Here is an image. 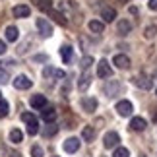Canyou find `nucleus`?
<instances>
[{
	"mask_svg": "<svg viewBox=\"0 0 157 157\" xmlns=\"http://www.w3.org/2000/svg\"><path fill=\"white\" fill-rule=\"evenodd\" d=\"M17 37H20V31H17V27H14V25H8V27H6V39H8L10 43L17 41Z\"/></svg>",
	"mask_w": 157,
	"mask_h": 157,
	"instance_id": "17",
	"label": "nucleus"
},
{
	"mask_svg": "<svg viewBox=\"0 0 157 157\" xmlns=\"http://www.w3.org/2000/svg\"><path fill=\"white\" fill-rule=\"evenodd\" d=\"M82 107H83V111H87V113H95V109H97V99L95 97H83L82 99Z\"/></svg>",
	"mask_w": 157,
	"mask_h": 157,
	"instance_id": "11",
	"label": "nucleus"
},
{
	"mask_svg": "<svg viewBox=\"0 0 157 157\" xmlns=\"http://www.w3.org/2000/svg\"><path fill=\"white\" fill-rule=\"evenodd\" d=\"M155 33H157V25H153V23L144 29V35H146V39H153V37H155Z\"/></svg>",
	"mask_w": 157,
	"mask_h": 157,
	"instance_id": "25",
	"label": "nucleus"
},
{
	"mask_svg": "<svg viewBox=\"0 0 157 157\" xmlns=\"http://www.w3.org/2000/svg\"><path fill=\"white\" fill-rule=\"evenodd\" d=\"M49 14H51V17H52V20L56 21V23H60V25H68V20H66V17H64L62 14H60V12H56V10H51Z\"/></svg>",
	"mask_w": 157,
	"mask_h": 157,
	"instance_id": "21",
	"label": "nucleus"
},
{
	"mask_svg": "<svg viewBox=\"0 0 157 157\" xmlns=\"http://www.w3.org/2000/svg\"><path fill=\"white\" fill-rule=\"evenodd\" d=\"M10 82V76L6 70H0V83H8Z\"/></svg>",
	"mask_w": 157,
	"mask_h": 157,
	"instance_id": "32",
	"label": "nucleus"
},
{
	"mask_svg": "<svg viewBox=\"0 0 157 157\" xmlns=\"http://www.w3.org/2000/svg\"><path fill=\"white\" fill-rule=\"evenodd\" d=\"M82 138L86 142H93L95 140V130H93V126H86V128L82 130Z\"/></svg>",
	"mask_w": 157,
	"mask_h": 157,
	"instance_id": "19",
	"label": "nucleus"
},
{
	"mask_svg": "<svg viewBox=\"0 0 157 157\" xmlns=\"http://www.w3.org/2000/svg\"><path fill=\"white\" fill-rule=\"evenodd\" d=\"M37 8L43 12H51L52 10V0H37Z\"/></svg>",
	"mask_w": 157,
	"mask_h": 157,
	"instance_id": "23",
	"label": "nucleus"
},
{
	"mask_svg": "<svg viewBox=\"0 0 157 157\" xmlns=\"http://www.w3.org/2000/svg\"><path fill=\"white\" fill-rule=\"evenodd\" d=\"M31 155L33 157H43V147H41V146H33L31 147Z\"/></svg>",
	"mask_w": 157,
	"mask_h": 157,
	"instance_id": "31",
	"label": "nucleus"
},
{
	"mask_svg": "<svg viewBox=\"0 0 157 157\" xmlns=\"http://www.w3.org/2000/svg\"><path fill=\"white\" fill-rule=\"evenodd\" d=\"M113 64L117 66V68H120V70H126L130 66V58L126 56V54H117V56L113 58Z\"/></svg>",
	"mask_w": 157,
	"mask_h": 157,
	"instance_id": "9",
	"label": "nucleus"
},
{
	"mask_svg": "<svg viewBox=\"0 0 157 157\" xmlns=\"http://www.w3.org/2000/svg\"><path fill=\"white\" fill-rule=\"evenodd\" d=\"M118 87H120V86H118V82H113V83H109V86L105 87V91H107V95H109V97H113V95H114V91H117Z\"/></svg>",
	"mask_w": 157,
	"mask_h": 157,
	"instance_id": "28",
	"label": "nucleus"
},
{
	"mask_svg": "<svg viewBox=\"0 0 157 157\" xmlns=\"http://www.w3.org/2000/svg\"><path fill=\"white\" fill-rule=\"evenodd\" d=\"M78 149H80V140H78V138H68V140L64 142V151L66 153H76Z\"/></svg>",
	"mask_w": 157,
	"mask_h": 157,
	"instance_id": "8",
	"label": "nucleus"
},
{
	"mask_svg": "<svg viewBox=\"0 0 157 157\" xmlns=\"http://www.w3.org/2000/svg\"><path fill=\"white\" fill-rule=\"evenodd\" d=\"M101 17H103L105 21H114V17H117V10L111 8V6H103V8H101Z\"/></svg>",
	"mask_w": 157,
	"mask_h": 157,
	"instance_id": "13",
	"label": "nucleus"
},
{
	"mask_svg": "<svg viewBox=\"0 0 157 157\" xmlns=\"http://www.w3.org/2000/svg\"><path fill=\"white\" fill-rule=\"evenodd\" d=\"M97 76L103 78V80L113 76V68H111V64H109L107 60H99V64H97Z\"/></svg>",
	"mask_w": 157,
	"mask_h": 157,
	"instance_id": "2",
	"label": "nucleus"
},
{
	"mask_svg": "<svg viewBox=\"0 0 157 157\" xmlns=\"http://www.w3.org/2000/svg\"><path fill=\"white\" fill-rule=\"evenodd\" d=\"M35 60H39V62H45L47 56H45V54H37V56H35Z\"/></svg>",
	"mask_w": 157,
	"mask_h": 157,
	"instance_id": "34",
	"label": "nucleus"
},
{
	"mask_svg": "<svg viewBox=\"0 0 157 157\" xmlns=\"http://www.w3.org/2000/svg\"><path fill=\"white\" fill-rule=\"evenodd\" d=\"M8 111H10V105H8V101L0 99V118H4L6 114H8Z\"/></svg>",
	"mask_w": 157,
	"mask_h": 157,
	"instance_id": "27",
	"label": "nucleus"
},
{
	"mask_svg": "<svg viewBox=\"0 0 157 157\" xmlns=\"http://www.w3.org/2000/svg\"><path fill=\"white\" fill-rule=\"evenodd\" d=\"M130 31H132V25H130V21H128V20H120V21H118V25H117V33L124 37V35H128Z\"/></svg>",
	"mask_w": 157,
	"mask_h": 157,
	"instance_id": "15",
	"label": "nucleus"
},
{
	"mask_svg": "<svg viewBox=\"0 0 157 157\" xmlns=\"http://www.w3.org/2000/svg\"><path fill=\"white\" fill-rule=\"evenodd\" d=\"M29 105L33 109H45L47 107V97L45 95H33V97L29 99Z\"/></svg>",
	"mask_w": 157,
	"mask_h": 157,
	"instance_id": "12",
	"label": "nucleus"
},
{
	"mask_svg": "<svg viewBox=\"0 0 157 157\" xmlns=\"http://www.w3.org/2000/svg\"><path fill=\"white\" fill-rule=\"evenodd\" d=\"M120 2H128V0H120Z\"/></svg>",
	"mask_w": 157,
	"mask_h": 157,
	"instance_id": "37",
	"label": "nucleus"
},
{
	"mask_svg": "<svg viewBox=\"0 0 157 157\" xmlns=\"http://www.w3.org/2000/svg\"><path fill=\"white\" fill-rule=\"evenodd\" d=\"M37 29H39V33L43 35V37H51L52 35V25L45 20V17H39L37 20Z\"/></svg>",
	"mask_w": 157,
	"mask_h": 157,
	"instance_id": "3",
	"label": "nucleus"
},
{
	"mask_svg": "<svg viewBox=\"0 0 157 157\" xmlns=\"http://www.w3.org/2000/svg\"><path fill=\"white\" fill-rule=\"evenodd\" d=\"M0 95H2V93H0ZM0 99H2V97H0Z\"/></svg>",
	"mask_w": 157,
	"mask_h": 157,
	"instance_id": "38",
	"label": "nucleus"
},
{
	"mask_svg": "<svg viewBox=\"0 0 157 157\" xmlns=\"http://www.w3.org/2000/svg\"><path fill=\"white\" fill-rule=\"evenodd\" d=\"M132 83H134L136 87H142V89H151V86H153V82L149 80L147 76H144V74L134 76V78H132Z\"/></svg>",
	"mask_w": 157,
	"mask_h": 157,
	"instance_id": "1",
	"label": "nucleus"
},
{
	"mask_svg": "<svg viewBox=\"0 0 157 157\" xmlns=\"http://www.w3.org/2000/svg\"><path fill=\"white\" fill-rule=\"evenodd\" d=\"M146 126H147V122H146V118H142V117H134V118L130 120V128L136 130V132L146 130Z\"/></svg>",
	"mask_w": 157,
	"mask_h": 157,
	"instance_id": "10",
	"label": "nucleus"
},
{
	"mask_svg": "<svg viewBox=\"0 0 157 157\" xmlns=\"http://www.w3.org/2000/svg\"><path fill=\"white\" fill-rule=\"evenodd\" d=\"M149 8L157 12V0H149Z\"/></svg>",
	"mask_w": 157,
	"mask_h": 157,
	"instance_id": "33",
	"label": "nucleus"
},
{
	"mask_svg": "<svg viewBox=\"0 0 157 157\" xmlns=\"http://www.w3.org/2000/svg\"><path fill=\"white\" fill-rule=\"evenodd\" d=\"M23 140V132L20 128H14V130H10V142L12 144H20Z\"/></svg>",
	"mask_w": 157,
	"mask_h": 157,
	"instance_id": "20",
	"label": "nucleus"
},
{
	"mask_svg": "<svg viewBox=\"0 0 157 157\" xmlns=\"http://www.w3.org/2000/svg\"><path fill=\"white\" fill-rule=\"evenodd\" d=\"M12 14H14V17H29V14H31V8H29L27 4H17V6H14Z\"/></svg>",
	"mask_w": 157,
	"mask_h": 157,
	"instance_id": "6",
	"label": "nucleus"
},
{
	"mask_svg": "<svg viewBox=\"0 0 157 157\" xmlns=\"http://www.w3.org/2000/svg\"><path fill=\"white\" fill-rule=\"evenodd\" d=\"M43 120L45 122H54V120H56V111H54L52 107H45L43 109Z\"/></svg>",
	"mask_w": 157,
	"mask_h": 157,
	"instance_id": "16",
	"label": "nucleus"
},
{
	"mask_svg": "<svg viewBox=\"0 0 157 157\" xmlns=\"http://www.w3.org/2000/svg\"><path fill=\"white\" fill-rule=\"evenodd\" d=\"M91 64H93V56H83V58H82V68H83V70H87Z\"/></svg>",
	"mask_w": 157,
	"mask_h": 157,
	"instance_id": "30",
	"label": "nucleus"
},
{
	"mask_svg": "<svg viewBox=\"0 0 157 157\" xmlns=\"http://www.w3.org/2000/svg\"><path fill=\"white\" fill-rule=\"evenodd\" d=\"M21 120H23V122H25L27 126H29V124H37V122H39V120L35 118V114H31V113H23V114H21Z\"/></svg>",
	"mask_w": 157,
	"mask_h": 157,
	"instance_id": "24",
	"label": "nucleus"
},
{
	"mask_svg": "<svg viewBox=\"0 0 157 157\" xmlns=\"http://www.w3.org/2000/svg\"><path fill=\"white\" fill-rule=\"evenodd\" d=\"M89 29H91L93 33H103L105 31V25H103V21L91 20V21H89Z\"/></svg>",
	"mask_w": 157,
	"mask_h": 157,
	"instance_id": "22",
	"label": "nucleus"
},
{
	"mask_svg": "<svg viewBox=\"0 0 157 157\" xmlns=\"http://www.w3.org/2000/svg\"><path fill=\"white\" fill-rule=\"evenodd\" d=\"M89 86H91V76L83 70V74L80 76V82H78V89H80V91H86Z\"/></svg>",
	"mask_w": 157,
	"mask_h": 157,
	"instance_id": "14",
	"label": "nucleus"
},
{
	"mask_svg": "<svg viewBox=\"0 0 157 157\" xmlns=\"http://www.w3.org/2000/svg\"><path fill=\"white\" fill-rule=\"evenodd\" d=\"M31 86H33V82L29 80L27 76H17L16 80H14V87L16 89H29Z\"/></svg>",
	"mask_w": 157,
	"mask_h": 157,
	"instance_id": "7",
	"label": "nucleus"
},
{
	"mask_svg": "<svg viewBox=\"0 0 157 157\" xmlns=\"http://www.w3.org/2000/svg\"><path fill=\"white\" fill-rule=\"evenodd\" d=\"M6 52V43L4 41H0V54H4Z\"/></svg>",
	"mask_w": 157,
	"mask_h": 157,
	"instance_id": "35",
	"label": "nucleus"
},
{
	"mask_svg": "<svg viewBox=\"0 0 157 157\" xmlns=\"http://www.w3.org/2000/svg\"><path fill=\"white\" fill-rule=\"evenodd\" d=\"M118 142H120V136L117 134V132H109V134H105V138H103V144H105V147H107V149L117 147V146H118Z\"/></svg>",
	"mask_w": 157,
	"mask_h": 157,
	"instance_id": "4",
	"label": "nucleus"
},
{
	"mask_svg": "<svg viewBox=\"0 0 157 157\" xmlns=\"http://www.w3.org/2000/svg\"><path fill=\"white\" fill-rule=\"evenodd\" d=\"M128 10H130V14H134V16L138 14V8H136V6H130V8H128Z\"/></svg>",
	"mask_w": 157,
	"mask_h": 157,
	"instance_id": "36",
	"label": "nucleus"
},
{
	"mask_svg": "<svg viewBox=\"0 0 157 157\" xmlns=\"http://www.w3.org/2000/svg\"><path fill=\"white\" fill-rule=\"evenodd\" d=\"M56 132H58L56 124H54V122H51V124H49V126H47V128L43 130V136H47V138H49V136H54Z\"/></svg>",
	"mask_w": 157,
	"mask_h": 157,
	"instance_id": "26",
	"label": "nucleus"
},
{
	"mask_svg": "<svg viewBox=\"0 0 157 157\" xmlns=\"http://www.w3.org/2000/svg\"><path fill=\"white\" fill-rule=\"evenodd\" d=\"M72 54H74V52H72V47L70 45H62V47H60V56H62V60H64L66 64L72 60Z\"/></svg>",
	"mask_w": 157,
	"mask_h": 157,
	"instance_id": "18",
	"label": "nucleus"
},
{
	"mask_svg": "<svg viewBox=\"0 0 157 157\" xmlns=\"http://www.w3.org/2000/svg\"><path fill=\"white\" fill-rule=\"evenodd\" d=\"M132 111H134V109H132L130 101H118L117 103V113L120 114V117H130Z\"/></svg>",
	"mask_w": 157,
	"mask_h": 157,
	"instance_id": "5",
	"label": "nucleus"
},
{
	"mask_svg": "<svg viewBox=\"0 0 157 157\" xmlns=\"http://www.w3.org/2000/svg\"><path fill=\"white\" fill-rule=\"evenodd\" d=\"M113 157H130V153H128V149H126V147H117V149H114V155Z\"/></svg>",
	"mask_w": 157,
	"mask_h": 157,
	"instance_id": "29",
	"label": "nucleus"
}]
</instances>
